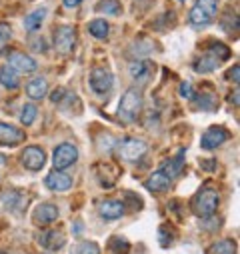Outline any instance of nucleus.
<instances>
[{"label":"nucleus","instance_id":"1","mask_svg":"<svg viewBox=\"0 0 240 254\" xmlns=\"http://www.w3.org/2000/svg\"><path fill=\"white\" fill-rule=\"evenodd\" d=\"M142 108V94L138 88H128L118 104V118L122 122H132Z\"/></svg>","mask_w":240,"mask_h":254},{"label":"nucleus","instance_id":"2","mask_svg":"<svg viewBox=\"0 0 240 254\" xmlns=\"http://www.w3.org/2000/svg\"><path fill=\"white\" fill-rule=\"evenodd\" d=\"M218 10V0H196V4L192 6L188 18L192 26H206L214 20Z\"/></svg>","mask_w":240,"mask_h":254},{"label":"nucleus","instance_id":"3","mask_svg":"<svg viewBox=\"0 0 240 254\" xmlns=\"http://www.w3.org/2000/svg\"><path fill=\"white\" fill-rule=\"evenodd\" d=\"M216 206H218V192L212 190V188L200 190V192L194 196V200H192V212L196 216H200V218L212 216Z\"/></svg>","mask_w":240,"mask_h":254},{"label":"nucleus","instance_id":"4","mask_svg":"<svg viewBox=\"0 0 240 254\" xmlns=\"http://www.w3.org/2000/svg\"><path fill=\"white\" fill-rule=\"evenodd\" d=\"M76 158H78L76 146L64 142V144H60V146L54 150V154H52V164H54L56 170H64V168L72 166V164L76 162Z\"/></svg>","mask_w":240,"mask_h":254},{"label":"nucleus","instance_id":"5","mask_svg":"<svg viewBox=\"0 0 240 254\" xmlns=\"http://www.w3.org/2000/svg\"><path fill=\"white\" fill-rule=\"evenodd\" d=\"M76 42V32L72 26H58L54 30V48L62 54H68L74 48Z\"/></svg>","mask_w":240,"mask_h":254},{"label":"nucleus","instance_id":"6","mask_svg":"<svg viewBox=\"0 0 240 254\" xmlns=\"http://www.w3.org/2000/svg\"><path fill=\"white\" fill-rule=\"evenodd\" d=\"M112 74L108 68H94L92 74H90V88L96 92V94H108L110 88H112Z\"/></svg>","mask_w":240,"mask_h":254},{"label":"nucleus","instance_id":"7","mask_svg":"<svg viewBox=\"0 0 240 254\" xmlns=\"http://www.w3.org/2000/svg\"><path fill=\"white\" fill-rule=\"evenodd\" d=\"M118 152L124 160L128 162H136L140 156H144L146 152V144L142 140H136V138H126L124 142H120L118 146Z\"/></svg>","mask_w":240,"mask_h":254},{"label":"nucleus","instance_id":"8","mask_svg":"<svg viewBox=\"0 0 240 254\" xmlns=\"http://www.w3.org/2000/svg\"><path fill=\"white\" fill-rule=\"evenodd\" d=\"M128 72H130V76H132L134 82H138L140 86H144L152 78L154 64H152V62H148V60H134V62H130Z\"/></svg>","mask_w":240,"mask_h":254},{"label":"nucleus","instance_id":"9","mask_svg":"<svg viewBox=\"0 0 240 254\" xmlns=\"http://www.w3.org/2000/svg\"><path fill=\"white\" fill-rule=\"evenodd\" d=\"M228 132L222 128V126H210V128L202 134V138H200V146L204 148V150H212V148H216V146H220V144H224L226 140H228Z\"/></svg>","mask_w":240,"mask_h":254},{"label":"nucleus","instance_id":"10","mask_svg":"<svg viewBox=\"0 0 240 254\" xmlns=\"http://www.w3.org/2000/svg\"><path fill=\"white\" fill-rule=\"evenodd\" d=\"M8 66L20 74H32L36 70V62L24 52H12L8 56Z\"/></svg>","mask_w":240,"mask_h":254},{"label":"nucleus","instance_id":"11","mask_svg":"<svg viewBox=\"0 0 240 254\" xmlns=\"http://www.w3.org/2000/svg\"><path fill=\"white\" fill-rule=\"evenodd\" d=\"M44 160H46L44 150L38 148V146H28V148H24V152H22V164H24V168H28V170H40V168L44 166Z\"/></svg>","mask_w":240,"mask_h":254},{"label":"nucleus","instance_id":"12","mask_svg":"<svg viewBox=\"0 0 240 254\" xmlns=\"http://www.w3.org/2000/svg\"><path fill=\"white\" fill-rule=\"evenodd\" d=\"M22 140H24V132L20 128H16V126H12L8 122H0V144L14 146Z\"/></svg>","mask_w":240,"mask_h":254},{"label":"nucleus","instance_id":"13","mask_svg":"<svg viewBox=\"0 0 240 254\" xmlns=\"http://www.w3.org/2000/svg\"><path fill=\"white\" fill-rule=\"evenodd\" d=\"M46 186L50 190H56V192H62V190H68L72 186V178L68 174H64V172H56L54 170V172H50L46 176Z\"/></svg>","mask_w":240,"mask_h":254},{"label":"nucleus","instance_id":"14","mask_svg":"<svg viewBox=\"0 0 240 254\" xmlns=\"http://www.w3.org/2000/svg\"><path fill=\"white\" fill-rule=\"evenodd\" d=\"M170 176L164 172V170H158V172H152L148 176V180L144 182V186L148 190H152V192H162V190H166L170 186Z\"/></svg>","mask_w":240,"mask_h":254},{"label":"nucleus","instance_id":"15","mask_svg":"<svg viewBox=\"0 0 240 254\" xmlns=\"http://www.w3.org/2000/svg\"><path fill=\"white\" fill-rule=\"evenodd\" d=\"M124 214V204L120 200H106L100 204V216L108 220H116Z\"/></svg>","mask_w":240,"mask_h":254},{"label":"nucleus","instance_id":"16","mask_svg":"<svg viewBox=\"0 0 240 254\" xmlns=\"http://www.w3.org/2000/svg\"><path fill=\"white\" fill-rule=\"evenodd\" d=\"M64 234L62 232H56V230H50V232H44L40 236V244L48 250H60L64 246Z\"/></svg>","mask_w":240,"mask_h":254},{"label":"nucleus","instance_id":"17","mask_svg":"<svg viewBox=\"0 0 240 254\" xmlns=\"http://www.w3.org/2000/svg\"><path fill=\"white\" fill-rule=\"evenodd\" d=\"M26 92H28V96H30L32 100L44 98L46 92H48V82H46V78H42V76L32 78V80L28 82V86H26Z\"/></svg>","mask_w":240,"mask_h":254},{"label":"nucleus","instance_id":"18","mask_svg":"<svg viewBox=\"0 0 240 254\" xmlns=\"http://www.w3.org/2000/svg\"><path fill=\"white\" fill-rule=\"evenodd\" d=\"M34 218L40 224H50V222H54L58 218V208L54 204H40L36 208V212H34Z\"/></svg>","mask_w":240,"mask_h":254},{"label":"nucleus","instance_id":"19","mask_svg":"<svg viewBox=\"0 0 240 254\" xmlns=\"http://www.w3.org/2000/svg\"><path fill=\"white\" fill-rule=\"evenodd\" d=\"M44 16H46V8H36V10H32V12L24 18V28H26L28 32L38 30V28L42 26V22H44Z\"/></svg>","mask_w":240,"mask_h":254},{"label":"nucleus","instance_id":"20","mask_svg":"<svg viewBox=\"0 0 240 254\" xmlns=\"http://www.w3.org/2000/svg\"><path fill=\"white\" fill-rule=\"evenodd\" d=\"M218 64H220V60H218L214 54H206V56H202V58L196 62V64H194V70L200 72V74H206V72L216 70Z\"/></svg>","mask_w":240,"mask_h":254},{"label":"nucleus","instance_id":"21","mask_svg":"<svg viewBox=\"0 0 240 254\" xmlns=\"http://www.w3.org/2000/svg\"><path fill=\"white\" fill-rule=\"evenodd\" d=\"M96 12L98 14H104V16H118L122 12V6H120L116 0H100L96 4Z\"/></svg>","mask_w":240,"mask_h":254},{"label":"nucleus","instance_id":"22","mask_svg":"<svg viewBox=\"0 0 240 254\" xmlns=\"http://www.w3.org/2000/svg\"><path fill=\"white\" fill-rule=\"evenodd\" d=\"M0 84L6 86V88H16L18 86V74L10 66H2L0 68Z\"/></svg>","mask_w":240,"mask_h":254},{"label":"nucleus","instance_id":"23","mask_svg":"<svg viewBox=\"0 0 240 254\" xmlns=\"http://www.w3.org/2000/svg\"><path fill=\"white\" fill-rule=\"evenodd\" d=\"M234 252H236V244L232 240H218L206 250V254H234Z\"/></svg>","mask_w":240,"mask_h":254},{"label":"nucleus","instance_id":"24","mask_svg":"<svg viewBox=\"0 0 240 254\" xmlns=\"http://www.w3.org/2000/svg\"><path fill=\"white\" fill-rule=\"evenodd\" d=\"M108 30H110V26L104 22V20H92L90 24H88V32L94 36V38H100V40H104L106 36H108Z\"/></svg>","mask_w":240,"mask_h":254},{"label":"nucleus","instance_id":"25","mask_svg":"<svg viewBox=\"0 0 240 254\" xmlns=\"http://www.w3.org/2000/svg\"><path fill=\"white\" fill-rule=\"evenodd\" d=\"M182 158H184V150H180V152H178V156H176L174 160H170V162H168V166L164 168V172H166L170 178H172V176H176V174L180 172V168H182V164H184V160H182Z\"/></svg>","mask_w":240,"mask_h":254},{"label":"nucleus","instance_id":"26","mask_svg":"<svg viewBox=\"0 0 240 254\" xmlns=\"http://www.w3.org/2000/svg\"><path fill=\"white\" fill-rule=\"evenodd\" d=\"M36 114H38V108L34 104H24L22 106V114H20V122L24 126H30L36 120Z\"/></svg>","mask_w":240,"mask_h":254},{"label":"nucleus","instance_id":"27","mask_svg":"<svg viewBox=\"0 0 240 254\" xmlns=\"http://www.w3.org/2000/svg\"><path fill=\"white\" fill-rule=\"evenodd\" d=\"M72 254H100V248H98V244H94V242H80V244L72 250Z\"/></svg>","mask_w":240,"mask_h":254},{"label":"nucleus","instance_id":"28","mask_svg":"<svg viewBox=\"0 0 240 254\" xmlns=\"http://www.w3.org/2000/svg\"><path fill=\"white\" fill-rule=\"evenodd\" d=\"M10 36H12V30H10V26L8 24H0V54L4 52V48L8 46V42H10Z\"/></svg>","mask_w":240,"mask_h":254},{"label":"nucleus","instance_id":"29","mask_svg":"<svg viewBox=\"0 0 240 254\" xmlns=\"http://www.w3.org/2000/svg\"><path fill=\"white\" fill-rule=\"evenodd\" d=\"M110 246H112V250H114V252H122V254H126V252H128V248H130L126 240L116 238V236L110 240Z\"/></svg>","mask_w":240,"mask_h":254},{"label":"nucleus","instance_id":"30","mask_svg":"<svg viewBox=\"0 0 240 254\" xmlns=\"http://www.w3.org/2000/svg\"><path fill=\"white\" fill-rule=\"evenodd\" d=\"M210 54H214L218 60H226L228 56H230V50L224 46V44H220V42H216L214 46H212V52Z\"/></svg>","mask_w":240,"mask_h":254},{"label":"nucleus","instance_id":"31","mask_svg":"<svg viewBox=\"0 0 240 254\" xmlns=\"http://www.w3.org/2000/svg\"><path fill=\"white\" fill-rule=\"evenodd\" d=\"M200 108H204V110H212L214 106H216V100H214V96H206V94H200V98H198V102H196Z\"/></svg>","mask_w":240,"mask_h":254},{"label":"nucleus","instance_id":"32","mask_svg":"<svg viewBox=\"0 0 240 254\" xmlns=\"http://www.w3.org/2000/svg\"><path fill=\"white\" fill-rule=\"evenodd\" d=\"M178 92H180V96H182V98H192V96H194V94H192V86H190L188 82H182V84H180Z\"/></svg>","mask_w":240,"mask_h":254},{"label":"nucleus","instance_id":"33","mask_svg":"<svg viewBox=\"0 0 240 254\" xmlns=\"http://www.w3.org/2000/svg\"><path fill=\"white\" fill-rule=\"evenodd\" d=\"M226 78H228V80H232V82H238V80H240V66L236 64V66H234L232 70H228Z\"/></svg>","mask_w":240,"mask_h":254},{"label":"nucleus","instance_id":"34","mask_svg":"<svg viewBox=\"0 0 240 254\" xmlns=\"http://www.w3.org/2000/svg\"><path fill=\"white\" fill-rule=\"evenodd\" d=\"M62 2H64L66 8H76V6H80L84 2V0H62Z\"/></svg>","mask_w":240,"mask_h":254},{"label":"nucleus","instance_id":"35","mask_svg":"<svg viewBox=\"0 0 240 254\" xmlns=\"http://www.w3.org/2000/svg\"><path fill=\"white\" fill-rule=\"evenodd\" d=\"M62 94H64V88H58L52 92V102H60L62 100Z\"/></svg>","mask_w":240,"mask_h":254}]
</instances>
